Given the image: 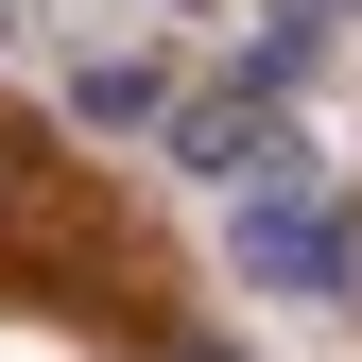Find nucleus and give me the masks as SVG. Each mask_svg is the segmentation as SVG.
<instances>
[{"label":"nucleus","mask_w":362,"mask_h":362,"mask_svg":"<svg viewBox=\"0 0 362 362\" xmlns=\"http://www.w3.org/2000/svg\"><path fill=\"white\" fill-rule=\"evenodd\" d=\"M242 259H259V276H293V293H345V224H328V207H293V190H259V207H242Z\"/></svg>","instance_id":"f257e3e1"},{"label":"nucleus","mask_w":362,"mask_h":362,"mask_svg":"<svg viewBox=\"0 0 362 362\" xmlns=\"http://www.w3.org/2000/svg\"><path fill=\"white\" fill-rule=\"evenodd\" d=\"M190 173H293V139H259L242 104H190V139H173Z\"/></svg>","instance_id":"f03ea898"}]
</instances>
